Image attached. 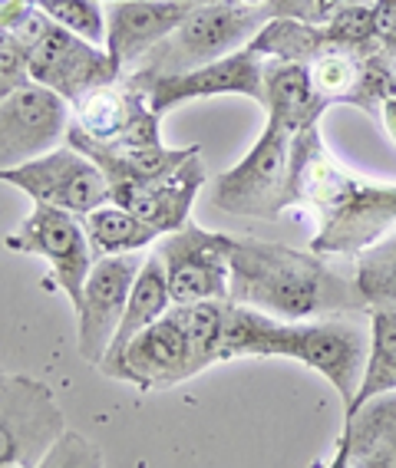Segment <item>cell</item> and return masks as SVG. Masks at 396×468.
Here are the masks:
<instances>
[{
  "label": "cell",
  "mask_w": 396,
  "mask_h": 468,
  "mask_svg": "<svg viewBox=\"0 0 396 468\" xmlns=\"http://www.w3.org/2000/svg\"><path fill=\"white\" fill-rule=\"evenodd\" d=\"M186 4H195V7H202V4H219V0H186Z\"/></svg>",
  "instance_id": "39"
},
{
  "label": "cell",
  "mask_w": 396,
  "mask_h": 468,
  "mask_svg": "<svg viewBox=\"0 0 396 468\" xmlns=\"http://www.w3.org/2000/svg\"><path fill=\"white\" fill-rule=\"evenodd\" d=\"M172 314L182 320L192 350L202 369L225 360V320L228 301H198V303H172Z\"/></svg>",
  "instance_id": "25"
},
{
  "label": "cell",
  "mask_w": 396,
  "mask_h": 468,
  "mask_svg": "<svg viewBox=\"0 0 396 468\" xmlns=\"http://www.w3.org/2000/svg\"><path fill=\"white\" fill-rule=\"evenodd\" d=\"M235 356H287L314 373H321L350 410L360 389L367 356H370V330L357 317L324 320H274L262 310L228 301L225 320V360Z\"/></svg>",
  "instance_id": "3"
},
{
  "label": "cell",
  "mask_w": 396,
  "mask_h": 468,
  "mask_svg": "<svg viewBox=\"0 0 396 468\" xmlns=\"http://www.w3.org/2000/svg\"><path fill=\"white\" fill-rule=\"evenodd\" d=\"M311 83L327 106L334 102H347V96L354 92L357 80H360V57L347 50H327L311 63Z\"/></svg>",
  "instance_id": "30"
},
{
  "label": "cell",
  "mask_w": 396,
  "mask_h": 468,
  "mask_svg": "<svg viewBox=\"0 0 396 468\" xmlns=\"http://www.w3.org/2000/svg\"><path fill=\"white\" fill-rule=\"evenodd\" d=\"M324 30L337 50L357 53V57H367V53L383 47L377 37V20H373V0H360V4H347V7L334 10L324 20Z\"/></svg>",
  "instance_id": "28"
},
{
  "label": "cell",
  "mask_w": 396,
  "mask_h": 468,
  "mask_svg": "<svg viewBox=\"0 0 396 468\" xmlns=\"http://www.w3.org/2000/svg\"><path fill=\"white\" fill-rule=\"evenodd\" d=\"M264 109L268 119L278 126L304 129L307 122L324 116L327 102L317 96L311 83V69L301 63H281V59H268L264 63Z\"/></svg>",
  "instance_id": "21"
},
{
  "label": "cell",
  "mask_w": 396,
  "mask_h": 468,
  "mask_svg": "<svg viewBox=\"0 0 396 468\" xmlns=\"http://www.w3.org/2000/svg\"><path fill=\"white\" fill-rule=\"evenodd\" d=\"M231 234L209 231V228L182 225L166 234L159 244V258L169 281L172 303L228 301V258H231Z\"/></svg>",
  "instance_id": "10"
},
{
  "label": "cell",
  "mask_w": 396,
  "mask_h": 468,
  "mask_svg": "<svg viewBox=\"0 0 396 468\" xmlns=\"http://www.w3.org/2000/svg\"><path fill=\"white\" fill-rule=\"evenodd\" d=\"M143 264H145L143 251L112 254V258H100L93 264V274H90V281L83 287V301L73 310L76 326H80L76 346H80V356L90 367H100L106 350H110Z\"/></svg>",
  "instance_id": "12"
},
{
  "label": "cell",
  "mask_w": 396,
  "mask_h": 468,
  "mask_svg": "<svg viewBox=\"0 0 396 468\" xmlns=\"http://www.w3.org/2000/svg\"><path fill=\"white\" fill-rule=\"evenodd\" d=\"M37 468H102V452L86 435L67 429L57 439V445L43 455Z\"/></svg>",
  "instance_id": "31"
},
{
  "label": "cell",
  "mask_w": 396,
  "mask_h": 468,
  "mask_svg": "<svg viewBox=\"0 0 396 468\" xmlns=\"http://www.w3.org/2000/svg\"><path fill=\"white\" fill-rule=\"evenodd\" d=\"M169 310H172V293H169V281H166V268H162L159 254H149L143 271H139V277H135L126 314L119 320L116 336H112L110 350H106V356H102V363H100L102 377L116 379L129 343L143 334L145 326H152L159 317H166Z\"/></svg>",
  "instance_id": "19"
},
{
  "label": "cell",
  "mask_w": 396,
  "mask_h": 468,
  "mask_svg": "<svg viewBox=\"0 0 396 468\" xmlns=\"http://www.w3.org/2000/svg\"><path fill=\"white\" fill-rule=\"evenodd\" d=\"M202 185H205V162H202V149H198L176 172H169V176L152 178V182L143 185L112 188V205L129 208L159 234H172L182 225H188V215H192Z\"/></svg>",
  "instance_id": "17"
},
{
  "label": "cell",
  "mask_w": 396,
  "mask_h": 468,
  "mask_svg": "<svg viewBox=\"0 0 396 468\" xmlns=\"http://www.w3.org/2000/svg\"><path fill=\"white\" fill-rule=\"evenodd\" d=\"M264 63L268 59L258 57L252 47H241V50L228 53L215 63H205L198 69H188V73L152 80V83H129V80L126 83L143 92L155 116L182 106V102L211 100V96H248L264 106Z\"/></svg>",
  "instance_id": "11"
},
{
  "label": "cell",
  "mask_w": 396,
  "mask_h": 468,
  "mask_svg": "<svg viewBox=\"0 0 396 468\" xmlns=\"http://www.w3.org/2000/svg\"><path fill=\"white\" fill-rule=\"evenodd\" d=\"M367 314H370V356L350 410L373 396L396 393V307H370Z\"/></svg>",
  "instance_id": "24"
},
{
  "label": "cell",
  "mask_w": 396,
  "mask_h": 468,
  "mask_svg": "<svg viewBox=\"0 0 396 468\" xmlns=\"http://www.w3.org/2000/svg\"><path fill=\"white\" fill-rule=\"evenodd\" d=\"M30 59V83H40L73 106L96 86L116 83L119 73L112 67L106 47L67 34L63 27L50 24V30L27 47Z\"/></svg>",
  "instance_id": "13"
},
{
  "label": "cell",
  "mask_w": 396,
  "mask_h": 468,
  "mask_svg": "<svg viewBox=\"0 0 396 468\" xmlns=\"http://www.w3.org/2000/svg\"><path fill=\"white\" fill-rule=\"evenodd\" d=\"M67 143L83 152V155H90L102 168V176L110 178V188L143 185L152 182V178L169 176L188 155L198 152V145L169 149L166 143H96V139L83 135L76 126H70Z\"/></svg>",
  "instance_id": "18"
},
{
  "label": "cell",
  "mask_w": 396,
  "mask_h": 468,
  "mask_svg": "<svg viewBox=\"0 0 396 468\" xmlns=\"http://www.w3.org/2000/svg\"><path fill=\"white\" fill-rule=\"evenodd\" d=\"M37 7L67 34L106 47V10L100 0H37Z\"/></svg>",
  "instance_id": "29"
},
{
  "label": "cell",
  "mask_w": 396,
  "mask_h": 468,
  "mask_svg": "<svg viewBox=\"0 0 396 468\" xmlns=\"http://www.w3.org/2000/svg\"><path fill=\"white\" fill-rule=\"evenodd\" d=\"M0 182L30 195L34 205L59 208L76 218L93 215L96 208L112 201L110 178L102 176V168L70 143L47 152L40 159L27 162V165L0 172Z\"/></svg>",
  "instance_id": "7"
},
{
  "label": "cell",
  "mask_w": 396,
  "mask_h": 468,
  "mask_svg": "<svg viewBox=\"0 0 396 468\" xmlns=\"http://www.w3.org/2000/svg\"><path fill=\"white\" fill-rule=\"evenodd\" d=\"M83 228L96 261L112 258V254H139L159 238V231L152 225H145L143 218L133 215L129 208H119L112 201L96 208L93 215H86Z\"/></svg>",
  "instance_id": "23"
},
{
  "label": "cell",
  "mask_w": 396,
  "mask_h": 468,
  "mask_svg": "<svg viewBox=\"0 0 396 468\" xmlns=\"http://www.w3.org/2000/svg\"><path fill=\"white\" fill-rule=\"evenodd\" d=\"M30 83V59H27V47L14 30L0 27V100L10 96L14 90Z\"/></svg>",
  "instance_id": "32"
},
{
  "label": "cell",
  "mask_w": 396,
  "mask_h": 468,
  "mask_svg": "<svg viewBox=\"0 0 396 468\" xmlns=\"http://www.w3.org/2000/svg\"><path fill=\"white\" fill-rule=\"evenodd\" d=\"M350 468H396V393L373 396L344 412Z\"/></svg>",
  "instance_id": "20"
},
{
  "label": "cell",
  "mask_w": 396,
  "mask_h": 468,
  "mask_svg": "<svg viewBox=\"0 0 396 468\" xmlns=\"http://www.w3.org/2000/svg\"><path fill=\"white\" fill-rule=\"evenodd\" d=\"M228 271V301L287 324L354 317L367 310L354 277L330 268L324 254L297 251L262 238H235Z\"/></svg>",
  "instance_id": "2"
},
{
  "label": "cell",
  "mask_w": 396,
  "mask_h": 468,
  "mask_svg": "<svg viewBox=\"0 0 396 468\" xmlns=\"http://www.w3.org/2000/svg\"><path fill=\"white\" fill-rule=\"evenodd\" d=\"M287 208H311L317 215L314 254L357 258L396 228V185H377L357 178L327 155L321 119L294 133Z\"/></svg>",
  "instance_id": "1"
},
{
  "label": "cell",
  "mask_w": 396,
  "mask_h": 468,
  "mask_svg": "<svg viewBox=\"0 0 396 468\" xmlns=\"http://www.w3.org/2000/svg\"><path fill=\"white\" fill-rule=\"evenodd\" d=\"M258 57L264 59H281V63H301L311 67L314 59L324 57L327 50H337L327 40L324 24H304V20H284L274 17L254 34V40L248 43Z\"/></svg>",
  "instance_id": "22"
},
{
  "label": "cell",
  "mask_w": 396,
  "mask_h": 468,
  "mask_svg": "<svg viewBox=\"0 0 396 468\" xmlns=\"http://www.w3.org/2000/svg\"><path fill=\"white\" fill-rule=\"evenodd\" d=\"M241 4H248V7H264L268 0H241Z\"/></svg>",
  "instance_id": "38"
},
{
  "label": "cell",
  "mask_w": 396,
  "mask_h": 468,
  "mask_svg": "<svg viewBox=\"0 0 396 468\" xmlns=\"http://www.w3.org/2000/svg\"><path fill=\"white\" fill-rule=\"evenodd\" d=\"M102 4H126V0H102Z\"/></svg>",
  "instance_id": "41"
},
{
  "label": "cell",
  "mask_w": 396,
  "mask_h": 468,
  "mask_svg": "<svg viewBox=\"0 0 396 468\" xmlns=\"http://www.w3.org/2000/svg\"><path fill=\"white\" fill-rule=\"evenodd\" d=\"M354 281L367 310L396 307V228L383 234L377 244H370L367 251L357 254Z\"/></svg>",
  "instance_id": "26"
},
{
  "label": "cell",
  "mask_w": 396,
  "mask_h": 468,
  "mask_svg": "<svg viewBox=\"0 0 396 468\" xmlns=\"http://www.w3.org/2000/svg\"><path fill=\"white\" fill-rule=\"evenodd\" d=\"M380 122H383L387 135L396 143V100H387V102H383V109H380Z\"/></svg>",
  "instance_id": "36"
},
{
  "label": "cell",
  "mask_w": 396,
  "mask_h": 468,
  "mask_svg": "<svg viewBox=\"0 0 396 468\" xmlns=\"http://www.w3.org/2000/svg\"><path fill=\"white\" fill-rule=\"evenodd\" d=\"M7 379H10V373H7V369H4V367H0V386L7 383Z\"/></svg>",
  "instance_id": "40"
},
{
  "label": "cell",
  "mask_w": 396,
  "mask_h": 468,
  "mask_svg": "<svg viewBox=\"0 0 396 468\" xmlns=\"http://www.w3.org/2000/svg\"><path fill=\"white\" fill-rule=\"evenodd\" d=\"M67 432V416L47 383L10 377L0 386V468H37Z\"/></svg>",
  "instance_id": "8"
},
{
  "label": "cell",
  "mask_w": 396,
  "mask_h": 468,
  "mask_svg": "<svg viewBox=\"0 0 396 468\" xmlns=\"http://www.w3.org/2000/svg\"><path fill=\"white\" fill-rule=\"evenodd\" d=\"M264 14H268V20L284 17V20H304V24H321V17H317V0H268Z\"/></svg>",
  "instance_id": "33"
},
{
  "label": "cell",
  "mask_w": 396,
  "mask_h": 468,
  "mask_svg": "<svg viewBox=\"0 0 396 468\" xmlns=\"http://www.w3.org/2000/svg\"><path fill=\"white\" fill-rule=\"evenodd\" d=\"M387 100H396V50L380 47V50L360 57V80L354 92L347 96V106H357L380 119V109Z\"/></svg>",
  "instance_id": "27"
},
{
  "label": "cell",
  "mask_w": 396,
  "mask_h": 468,
  "mask_svg": "<svg viewBox=\"0 0 396 468\" xmlns=\"http://www.w3.org/2000/svg\"><path fill=\"white\" fill-rule=\"evenodd\" d=\"M324 468H350V442H347L344 432H340L337 449H334V455H330V462Z\"/></svg>",
  "instance_id": "35"
},
{
  "label": "cell",
  "mask_w": 396,
  "mask_h": 468,
  "mask_svg": "<svg viewBox=\"0 0 396 468\" xmlns=\"http://www.w3.org/2000/svg\"><path fill=\"white\" fill-rule=\"evenodd\" d=\"M195 4L186 0H126V4H110L106 10V53L119 76L143 57H149L162 40H169Z\"/></svg>",
  "instance_id": "15"
},
{
  "label": "cell",
  "mask_w": 396,
  "mask_h": 468,
  "mask_svg": "<svg viewBox=\"0 0 396 468\" xmlns=\"http://www.w3.org/2000/svg\"><path fill=\"white\" fill-rule=\"evenodd\" d=\"M291 143H294V133L268 119V126L245 159L215 178L211 185L215 208L238 218H258V221H274L281 211H287Z\"/></svg>",
  "instance_id": "5"
},
{
  "label": "cell",
  "mask_w": 396,
  "mask_h": 468,
  "mask_svg": "<svg viewBox=\"0 0 396 468\" xmlns=\"http://www.w3.org/2000/svg\"><path fill=\"white\" fill-rule=\"evenodd\" d=\"M205 373L198 356L192 350L186 326L176 314H166L152 326H145L143 334L135 336L126 346L123 367H119V383H133L135 389H166V386H178L186 379Z\"/></svg>",
  "instance_id": "14"
},
{
  "label": "cell",
  "mask_w": 396,
  "mask_h": 468,
  "mask_svg": "<svg viewBox=\"0 0 396 468\" xmlns=\"http://www.w3.org/2000/svg\"><path fill=\"white\" fill-rule=\"evenodd\" d=\"M73 126L96 143H162L159 116L145 96L119 76L73 102Z\"/></svg>",
  "instance_id": "16"
},
{
  "label": "cell",
  "mask_w": 396,
  "mask_h": 468,
  "mask_svg": "<svg viewBox=\"0 0 396 468\" xmlns=\"http://www.w3.org/2000/svg\"><path fill=\"white\" fill-rule=\"evenodd\" d=\"M34 7H37V0H0V27H4V30H14Z\"/></svg>",
  "instance_id": "34"
},
{
  "label": "cell",
  "mask_w": 396,
  "mask_h": 468,
  "mask_svg": "<svg viewBox=\"0 0 396 468\" xmlns=\"http://www.w3.org/2000/svg\"><path fill=\"white\" fill-rule=\"evenodd\" d=\"M4 248L14 254L47 261L50 274L43 277V291H63L73 310L80 307L83 287L96 264L83 218L47 208V205H34V211L24 218V225L4 238Z\"/></svg>",
  "instance_id": "6"
},
{
  "label": "cell",
  "mask_w": 396,
  "mask_h": 468,
  "mask_svg": "<svg viewBox=\"0 0 396 468\" xmlns=\"http://www.w3.org/2000/svg\"><path fill=\"white\" fill-rule=\"evenodd\" d=\"M73 109L40 83H27L0 100V172L27 165L67 143Z\"/></svg>",
  "instance_id": "9"
},
{
  "label": "cell",
  "mask_w": 396,
  "mask_h": 468,
  "mask_svg": "<svg viewBox=\"0 0 396 468\" xmlns=\"http://www.w3.org/2000/svg\"><path fill=\"white\" fill-rule=\"evenodd\" d=\"M268 24L264 7H248L241 0H219L202 4L186 17L169 40H162L149 57H143L123 80L129 83H152L166 76L188 73L205 63L228 57L254 40V34Z\"/></svg>",
  "instance_id": "4"
},
{
  "label": "cell",
  "mask_w": 396,
  "mask_h": 468,
  "mask_svg": "<svg viewBox=\"0 0 396 468\" xmlns=\"http://www.w3.org/2000/svg\"><path fill=\"white\" fill-rule=\"evenodd\" d=\"M347 4H360V0H317V17H321V24L334 14V10L347 7Z\"/></svg>",
  "instance_id": "37"
}]
</instances>
